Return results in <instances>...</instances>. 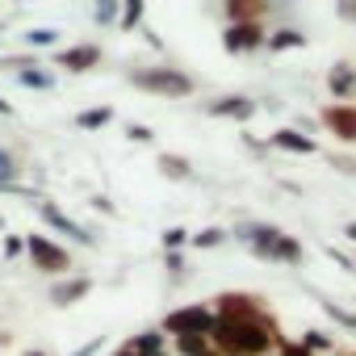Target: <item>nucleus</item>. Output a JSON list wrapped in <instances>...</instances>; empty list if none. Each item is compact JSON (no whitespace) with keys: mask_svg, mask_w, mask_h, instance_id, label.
I'll use <instances>...</instances> for the list:
<instances>
[{"mask_svg":"<svg viewBox=\"0 0 356 356\" xmlns=\"http://www.w3.org/2000/svg\"><path fill=\"white\" fill-rule=\"evenodd\" d=\"M256 260H273V264H302L306 260V248L293 239V235H285L281 227H268V222H243V227H235L231 231Z\"/></svg>","mask_w":356,"mask_h":356,"instance_id":"2","label":"nucleus"},{"mask_svg":"<svg viewBox=\"0 0 356 356\" xmlns=\"http://www.w3.org/2000/svg\"><path fill=\"white\" fill-rule=\"evenodd\" d=\"M302 348H306V352H331V348H335V339H331V335H323V331H306V335H302Z\"/></svg>","mask_w":356,"mask_h":356,"instance_id":"27","label":"nucleus"},{"mask_svg":"<svg viewBox=\"0 0 356 356\" xmlns=\"http://www.w3.org/2000/svg\"><path fill=\"white\" fill-rule=\"evenodd\" d=\"M163 264H168L172 273H185V256H181V252H163Z\"/></svg>","mask_w":356,"mask_h":356,"instance_id":"34","label":"nucleus"},{"mask_svg":"<svg viewBox=\"0 0 356 356\" xmlns=\"http://www.w3.org/2000/svg\"><path fill=\"white\" fill-rule=\"evenodd\" d=\"M323 252H327V256H331V260H335V264H339V268H356V260H348V256H343V252H339V248H335V243H327V248H323Z\"/></svg>","mask_w":356,"mask_h":356,"instance_id":"33","label":"nucleus"},{"mask_svg":"<svg viewBox=\"0 0 356 356\" xmlns=\"http://www.w3.org/2000/svg\"><path fill=\"white\" fill-rule=\"evenodd\" d=\"M113 356H134V352H130V348H126V343H122V348H118V352H113Z\"/></svg>","mask_w":356,"mask_h":356,"instance_id":"44","label":"nucleus"},{"mask_svg":"<svg viewBox=\"0 0 356 356\" xmlns=\"http://www.w3.org/2000/svg\"><path fill=\"white\" fill-rule=\"evenodd\" d=\"M17 84H26V88H38V92H51V88H55V72H47V67L38 63V67H26V72H17Z\"/></svg>","mask_w":356,"mask_h":356,"instance_id":"20","label":"nucleus"},{"mask_svg":"<svg viewBox=\"0 0 356 356\" xmlns=\"http://www.w3.org/2000/svg\"><path fill=\"white\" fill-rule=\"evenodd\" d=\"M185 243H189V231L185 227H168L163 231V252H181Z\"/></svg>","mask_w":356,"mask_h":356,"instance_id":"30","label":"nucleus"},{"mask_svg":"<svg viewBox=\"0 0 356 356\" xmlns=\"http://www.w3.org/2000/svg\"><path fill=\"white\" fill-rule=\"evenodd\" d=\"M55 42H59V30H51V26L26 30V47H30V51H42V47H55Z\"/></svg>","mask_w":356,"mask_h":356,"instance_id":"23","label":"nucleus"},{"mask_svg":"<svg viewBox=\"0 0 356 356\" xmlns=\"http://www.w3.org/2000/svg\"><path fill=\"white\" fill-rule=\"evenodd\" d=\"M9 339H13V335H9V331H0V348H9Z\"/></svg>","mask_w":356,"mask_h":356,"instance_id":"43","label":"nucleus"},{"mask_svg":"<svg viewBox=\"0 0 356 356\" xmlns=\"http://www.w3.org/2000/svg\"><path fill=\"white\" fill-rule=\"evenodd\" d=\"M97 63H101L97 42H80V47H67V51L55 55V67H63V72H92Z\"/></svg>","mask_w":356,"mask_h":356,"instance_id":"13","label":"nucleus"},{"mask_svg":"<svg viewBox=\"0 0 356 356\" xmlns=\"http://www.w3.org/2000/svg\"><path fill=\"white\" fill-rule=\"evenodd\" d=\"M126 348H130L134 356H155V352H163V331H159V327H147V331H138L134 339H126Z\"/></svg>","mask_w":356,"mask_h":356,"instance_id":"17","label":"nucleus"},{"mask_svg":"<svg viewBox=\"0 0 356 356\" xmlns=\"http://www.w3.org/2000/svg\"><path fill=\"white\" fill-rule=\"evenodd\" d=\"M222 13H227V26H252V22L264 26V17H268V0H227Z\"/></svg>","mask_w":356,"mask_h":356,"instance_id":"14","label":"nucleus"},{"mask_svg":"<svg viewBox=\"0 0 356 356\" xmlns=\"http://www.w3.org/2000/svg\"><path fill=\"white\" fill-rule=\"evenodd\" d=\"M281 356H314V352H306L302 343H281Z\"/></svg>","mask_w":356,"mask_h":356,"instance_id":"37","label":"nucleus"},{"mask_svg":"<svg viewBox=\"0 0 356 356\" xmlns=\"http://www.w3.org/2000/svg\"><path fill=\"white\" fill-rule=\"evenodd\" d=\"M256 109H260V105H256L252 97H243V92H227V97H214V101L206 105L210 118H227V122H252Z\"/></svg>","mask_w":356,"mask_h":356,"instance_id":"9","label":"nucleus"},{"mask_svg":"<svg viewBox=\"0 0 356 356\" xmlns=\"http://www.w3.org/2000/svg\"><path fill=\"white\" fill-rule=\"evenodd\" d=\"M318 122L339 138V143H356V105H327L318 113Z\"/></svg>","mask_w":356,"mask_h":356,"instance_id":"10","label":"nucleus"},{"mask_svg":"<svg viewBox=\"0 0 356 356\" xmlns=\"http://www.w3.org/2000/svg\"><path fill=\"white\" fill-rule=\"evenodd\" d=\"M126 80H130L134 88H143V92H151V97H168V101H185V97L197 92V80H193L189 72L168 67V63H159V67H130Z\"/></svg>","mask_w":356,"mask_h":356,"instance_id":"3","label":"nucleus"},{"mask_svg":"<svg viewBox=\"0 0 356 356\" xmlns=\"http://www.w3.org/2000/svg\"><path fill=\"white\" fill-rule=\"evenodd\" d=\"M97 352H101V335H97V339H88V343H84L80 352H72V356H97Z\"/></svg>","mask_w":356,"mask_h":356,"instance_id":"36","label":"nucleus"},{"mask_svg":"<svg viewBox=\"0 0 356 356\" xmlns=\"http://www.w3.org/2000/svg\"><path fill=\"white\" fill-rule=\"evenodd\" d=\"M202 356H222V352H214V348H210V352H202Z\"/></svg>","mask_w":356,"mask_h":356,"instance_id":"45","label":"nucleus"},{"mask_svg":"<svg viewBox=\"0 0 356 356\" xmlns=\"http://www.w3.org/2000/svg\"><path fill=\"white\" fill-rule=\"evenodd\" d=\"M118 17H122V5H118V0H101V5L92 9V22H97V26H118Z\"/></svg>","mask_w":356,"mask_h":356,"instance_id":"26","label":"nucleus"},{"mask_svg":"<svg viewBox=\"0 0 356 356\" xmlns=\"http://www.w3.org/2000/svg\"><path fill=\"white\" fill-rule=\"evenodd\" d=\"M126 138H130V143H151V138H155V130H151V126H143V122H130V126H126Z\"/></svg>","mask_w":356,"mask_h":356,"instance_id":"32","label":"nucleus"},{"mask_svg":"<svg viewBox=\"0 0 356 356\" xmlns=\"http://www.w3.org/2000/svg\"><path fill=\"white\" fill-rule=\"evenodd\" d=\"M281 331L273 323V314L260 318H214L210 331V348L222 356H264L273 348H281Z\"/></svg>","mask_w":356,"mask_h":356,"instance_id":"1","label":"nucleus"},{"mask_svg":"<svg viewBox=\"0 0 356 356\" xmlns=\"http://www.w3.org/2000/svg\"><path fill=\"white\" fill-rule=\"evenodd\" d=\"M17 176H22V163L13 159V151L0 147V185H17Z\"/></svg>","mask_w":356,"mask_h":356,"instance_id":"25","label":"nucleus"},{"mask_svg":"<svg viewBox=\"0 0 356 356\" xmlns=\"http://www.w3.org/2000/svg\"><path fill=\"white\" fill-rule=\"evenodd\" d=\"M159 172L168 176V181H189V176H193V163H189L185 155L163 151V155H159Z\"/></svg>","mask_w":356,"mask_h":356,"instance_id":"18","label":"nucleus"},{"mask_svg":"<svg viewBox=\"0 0 356 356\" xmlns=\"http://www.w3.org/2000/svg\"><path fill=\"white\" fill-rule=\"evenodd\" d=\"M22 356H47V352H42V348H26Z\"/></svg>","mask_w":356,"mask_h":356,"instance_id":"42","label":"nucleus"},{"mask_svg":"<svg viewBox=\"0 0 356 356\" xmlns=\"http://www.w3.org/2000/svg\"><path fill=\"white\" fill-rule=\"evenodd\" d=\"M268 143H273L277 151H289V155H314V151H318V143H314L310 134H302V130H293V126H285V130H277V134H268Z\"/></svg>","mask_w":356,"mask_h":356,"instance_id":"15","label":"nucleus"},{"mask_svg":"<svg viewBox=\"0 0 356 356\" xmlns=\"http://www.w3.org/2000/svg\"><path fill=\"white\" fill-rule=\"evenodd\" d=\"M323 314H327V318H335L339 327L356 331V314H352V310H343V306H335V302H323Z\"/></svg>","mask_w":356,"mask_h":356,"instance_id":"28","label":"nucleus"},{"mask_svg":"<svg viewBox=\"0 0 356 356\" xmlns=\"http://www.w3.org/2000/svg\"><path fill=\"white\" fill-rule=\"evenodd\" d=\"M0 231H5V214H0Z\"/></svg>","mask_w":356,"mask_h":356,"instance_id":"46","label":"nucleus"},{"mask_svg":"<svg viewBox=\"0 0 356 356\" xmlns=\"http://www.w3.org/2000/svg\"><path fill=\"white\" fill-rule=\"evenodd\" d=\"M231 235L222 231V227H206V231H197V235H189V248H197V252H206V248H218V243H227Z\"/></svg>","mask_w":356,"mask_h":356,"instance_id":"21","label":"nucleus"},{"mask_svg":"<svg viewBox=\"0 0 356 356\" xmlns=\"http://www.w3.org/2000/svg\"><path fill=\"white\" fill-rule=\"evenodd\" d=\"M0 118H13V105H9L5 97H0Z\"/></svg>","mask_w":356,"mask_h":356,"instance_id":"40","label":"nucleus"},{"mask_svg":"<svg viewBox=\"0 0 356 356\" xmlns=\"http://www.w3.org/2000/svg\"><path fill=\"white\" fill-rule=\"evenodd\" d=\"M327 88H331L335 105H352V101H356V67H352L348 59L331 63V72H327Z\"/></svg>","mask_w":356,"mask_h":356,"instance_id":"12","label":"nucleus"},{"mask_svg":"<svg viewBox=\"0 0 356 356\" xmlns=\"http://www.w3.org/2000/svg\"><path fill=\"white\" fill-rule=\"evenodd\" d=\"M331 163H335V168H339V172H352V176H356V159H343V155H339V159H335V155H331Z\"/></svg>","mask_w":356,"mask_h":356,"instance_id":"38","label":"nucleus"},{"mask_svg":"<svg viewBox=\"0 0 356 356\" xmlns=\"http://www.w3.org/2000/svg\"><path fill=\"white\" fill-rule=\"evenodd\" d=\"M143 17H147V5H143V0H126L118 26H122V30H134V26H143Z\"/></svg>","mask_w":356,"mask_h":356,"instance_id":"22","label":"nucleus"},{"mask_svg":"<svg viewBox=\"0 0 356 356\" xmlns=\"http://www.w3.org/2000/svg\"><path fill=\"white\" fill-rule=\"evenodd\" d=\"M273 55H285V51H298V47H306V34L302 30H293V26H281V30H273L268 34V42H264Z\"/></svg>","mask_w":356,"mask_h":356,"instance_id":"16","label":"nucleus"},{"mask_svg":"<svg viewBox=\"0 0 356 356\" xmlns=\"http://www.w3.org/2000/svg\"><path fill=\"white\" fill-rule=\"evenodd\" d=\"M343 239H352V243H356V222H348V227H343Z\"/></svg>","mask_w":356,"mask_h":356,"instance_id":"41","label":"nucleus"},{"mask_svg":"<svg viewBox=\"0 0 356 356\" xmlns=\"http://www.w3.org/2000/svg\"><path fill=\"white\" fill-rule=\"evenodd\" d=\"M155 356H172V352H155Z\"/></svg>","mask_w":356,"mask_h":356,"instance_id":"47","label":"nucleus"},{"mask_svg":"<svg viewBox=\"0 0 356 356\" xmlns=\"http://www.w3.org/2000/svg\"><path fill=\"white\" fill-rule=\"evenodd\" d=\"M109 122H113V109L109 105H92V109H80L76 113V126L80 130H105Z\"/></svg>","mask_w":356,"mask_h":356,"instance_id":"19","label":"nucleus"},{"mask_svg":"<svg viewBox=\"0 0 356 356\" xmlns=\"http://www.w3.org/2000/svg\"><path fill=\"white\" fill-rule=\"evenodd\" d=\"M92 210H101V214H109V218H118V206H113L109 197H92Z\"/></svg>","mask_w":356,"mask_h":356,"instance_id":"35","label":"nucleus"},{"mask_svg":"<svg viewBox=\"0 0 356 356\" xmlns=\"http://www.w3.org/2000/svg\"><path fill=\"white\" fill-rule=\"evenodd\" d=\"M38 214H42V222L51 227V231H59V235H67L72 243H80V248H97V235L88 231V227H80L76 218H67L55 202H38Z\"/></svg>","mask_w":356,"mask_h":356,"instance_id":"7","label":"nucleus"},{"mask_svg":"<svg viewBox=\"0 0 356 356\" xmlns=\"http://www.w3.org/2000/svg\"><path fill=\"white\" fill-rule=\"evenodd\" d=\"M159 331H163V335H176V339H181V335H210V331H214V306H210V302L181 306V310L163 314Z\"/></svg>","mask_w":356,"mask_h":356,"instance_id":"4","label":"nucleus"},{"mask_svg":"<svg viewBox=\"0 0 356 356\" xmlns=\"http://www.w3.org/2000/svg\"><path fill=\"white\" fill-rule=\"evenodd\" d=\"M176 352L181 356H202V352H210V335H181L176 339Z\"/></svg>","mask_w":356,"mask_h":356,"instance_id":"24","label":"nucleus"},{"mask_svg":"<svg viewBox=\"0 0 356 356\" xmlns=\"http://www.w3.org/2000/svg\"><path fill=\"white\" fill-rule=\"evenodd\" d=\"M26 256L34 260V268L38 273H47V277H63V273H72L76 264H72V252L67 248H59L51 235H26Z\"/></svg>","mask_w":356,"mask_h":356,"instance_id":"5","label":"nucleus"},{"mask_svg":"<svg viewBox=\"0 0 356 356\" xmlns=\"http://www.w3.org/2000/svg\"><path fill=\"white\" fill-rule=\"evenodd\" d=\"M0 252H5V260H17V256L26 252V239H17V235H0Z\"/></svg>","mask_w":356,"mask_h":356,"instance_id":"31","label":"nucleus"},{"mask_svg":"<svg viewBox=\"0 0 356 356\" xmlns=\"http://www.w3.org/2000/svg\"><path fill=\"white\" fill-rule=\"evenodd\" d=\"M260 314H268L260 293L227 289V293H218V298H214V318H260Z\"/></svg>","mask_w":356,"mask_h":356,"instance_id":"6","label":"nucleus"},{"mask_svg":"<svg viewBox=\"0 0 356 356\" xmlns=\"http://www.w3.org/2000/svg\"><path fill=\"white\" fill-rule=\"evenodd\" d=\"M92 277H63V281H55L51 285V306H59V310H67V306H76V302H84L88 293H92Z\"/></svg>","mask_w":356,"mask_h":356,"instance_id":"11","label":"nucleus"},{"mask_svg":"<svg viewBox=\"0 0 356 356\" xmlns=\"http://www.w3.org/2000/svg\"><path fill=\"white\" fill-rule=\"evenodd\" d=\"M26 67H38L34 55H0V72H26Z\"/></svg>","mask_w":356,"mask_h":356,"instance_id":"29","label":"nucleus"},{"mask_svg":"<svg viewBox=\"0 0 356 356\" xmlns=\"http://www.w3.org/2000/svg\"><path fill=\"white\" fill-rule=\"evenodd\" d=\"M339 17L343 22H356V5H339Z\"/></svg>","mask_w":356,"mask_h":356,"instance_id":"39","label":"nucleus"},{"mask_svg":"<svg viewBox=\"0 0 356 356\" xmlns=\"http://www.w3.org/2000/svg\"><path fill=\"white\" fill-rule=\"evenodd\" d=\"M264 42H268V30L260 22H252V26H227L222 30V51L227 55H248V51H260Z\"/></svg>","mask_w":356,"mask_h":356,"instance_id":"8","label":"nucleus"}]
</instances>
